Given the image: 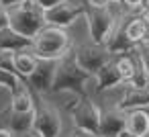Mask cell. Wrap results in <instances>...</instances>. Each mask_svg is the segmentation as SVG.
Segmentation results:
<instances>
[{"mask_svg": "<svg viewBox=\"0 0 149 137\" xmlns=\"http://www.w3.org/2000/svg\"><path fill=\"white\" fill-rule=\"evenodd\" d=\"M127 129L141 137L149 131V113L145 108H135V110H129L127 113Z\"/></svg>", "mask_w": 149, "mask_h": 137, "instance_id": "cell-17", "label": "cell"}, {"mask_svg": "<svg viewBox=\"0 0 149 137\" xmlns=\"http://www.w3.org/2000/svg\"><path fill=\"white\" fill-rule=\"evenodd\" d=\"M21 2H25V0H0V4H2L4 8H15V6H19Z\"/></svg>", "mask_w": 149, "mask_h": 137, "instance_id": "cell-25", "label": "cell"}, {"mask_svg": "<svg viewBox=\"0 0 149 137\" xmlns=\"http://www.w3.org/2000/svg\"><path fill=\"white\" fill-rule=\"evenodd\" d=\"M33 47V37H27L19 31H15L13 27H6L0 31V51H23V49H31Z\"/></svg>", "mask_w": 149, "mask_h": 137, "instance_id": "cell-14", "label": "cell"}, {"mask_svg": "<svg viewBox=\"0 0 149 137\" xmlns=\"http://www.w3.org/2000/svg\"><path fill=\"white\" fill-rule=\"evenodd\" d=\"M110 2H118V4H125V0H110Z\"/></svg>", "mask_w": 149, "mask_h": 137, "instance_id": "cell-32", "label": "cell"}, {"mask_svg": "<svg viewBox=\"0 0 149 137\" xmlns=\"http://www.w3.org/2000/svg\"><path fill=\"white\" fill-rule=\"evenodd\" d=\"M88 19V31H90V37L92 41L96 43H106L110 31L114 29V15L110 13V8H94L90 6L84 15Z\"/></svg>", "mask_w": 149, "mask_h": 137, "instance_id": "cell-7", "label": "cell"}, {"mask_svg": "<svg viewBox=\"0 0 149 137\" xmlns=\"http://www.w3.org/2000/svg\"><path fill=\"white\" fill-rule=\"evenodd\" d=\"M0 119L2 123L15 133V135H23L27 131L33 129V123H35V108L33 110H13L10 106L6 110L0 113Z\"/></svg>", "mask_w": 149, "mask_h": 137, "instance_id": "cell-10", "label": "cell"}, {"mask_svg": "<svg viewBox=\"0 0 149 137\" xmlns=\"http://www.w3.org/2000/svg\"><path fill=\"white\" fill-rule=\"evenodd\" d=\"M0 137H15V133L8 127H0Z\"/></svg>", "mask_w": 149, "mask_h": 137, "instance_id": "cell-27", "label": "cell"}, {"mask_svg": "<svg viewBox=\"0 0 149 137\" xmlns=\"http://www.w3.org/2000/svg\"><path fill=\"white\" fill-rule=\"evenodd\" d=\"M13 64H15V72L27 82V78L35 72V68L39 64V57L33 53V49H23V51L13 53Z\"/></svg>", "mask_w": 149, "mask_h": 137, "instance_id": "cell-16", "label": "cell"}, {"mask_svg": "<svg viewBox=\"0 0 149 137\" xmlns=\"http://www.w3.org/2000/svg\"><path fill=\"white\" fill-rule=\"evenodd\" d=\"M23 137H43L39 131H35V129H31V131H27V133H23Z\"/></svg>", "mask_w": 149, "mask_h": 137, "instance_id": "cell-28", "label": "cell"}, {"mask_svg": "<svg viewBox=\"0 0 149 137\" xmlns=\"http://www.w3.org/2000/svg\"><path fill=\"white\" fill-rule=\"evenodd\" d=\"M74 55H76V62H78L86 72H90V74H96L104 64H108V62L114 57V55L106 49L104 43H96V41L84 43V45L76 47V49H74Z\"/></svg>", "mask_w": 149, "mask_h": 137, "instance_id": "cell-5", "label": "cell"}, {"mask_svg": "<svg viewBox=\"0 0 149 137\" xmlns=\"http://www.w3.org/2000/svg\"><path fill=\"white\" fill-rule=\"evenodd\" d=\"M116 137H137V135H133V133H131L129 129H123V131H120V133H118Z\"/></svg>", "mask_w": 149, "mask_h": 137, "instance_id": "cell-29", "label": "cell"}, {"mask_svg": "<svg viewBox=\"0 0 149 137\" xmlns=\"http://www.w3.org/2000/svg\"><path fill=\"white\" fill-rule=\"evenodd\" d=\"M10 108L13 110H33L35 108V98L31 94V86H25V88L13 92Z\"/></svg>", "mask_w": 149, "mask_h": 137, "instance_id": "cell-18", "label": "cell"}, {"mask_svg": "<svg viewBox=\"0 0 149 137\" xmlns=\"http://www.w3.org/2000/svg\"><path fill=\"white\" fill-rule=\"evenodd\" d=\"M141 2H143V0H125V4H127L129 8H139Z\"/></svg>", "mask_w": 149, "mask_h": 137, "instance_id": "cell-26", "label": "cell"}, {"mask_svg": "<svg viewBox=\"0 0 149 137\" xmlns=\"http://www.w3.org/2000/svg\"><path fill=\"white\" fill-rule=\"evenodd\" d=\"M149 106V86H125V92L120 100L116 102V108L129 113L135 108H147Z\"/></svg>", "mask_w": 149, "mask_h": 137, "instance_id": "cell-12", "label": "cell"}, {"mask_svg": "<svg viewBox=\"0 0 149 137\" xmlns=\"http://www.w3.org/2000/svg\"><path fill=\"white\" fill-rule=\"evenodd\" d=\"M8 21H10V17H8V8H4L2 4H0V31L8 27Z\"/></svg>", "mask_w": 149, "mask_h": 137, "instance_id": "cell-21", "label": "cell"}, {"mask_svg": "<svg viewBox=\"0 0 149 137\" xmlns=\"http://www.w3.org/2000/svg\"><path fill=\"white\" fill-rule=\"evenodd\" d=\"M33 53L39 59H59L68 51H72V39L65 29L45 25L33 37Z\"/></svg>", "mask_w": 149, "mask_h": 137, "instance_id": "cell-2", "label": "cell"}, {"mask_svg": "<svg viewBox=\"0 0 149 137\" xmlns=\"http://www.w3.org/2000/svg\"><path fill=\"white\" fill-rule=\"evenodd\" d=\"M127 21H129V17H125V19H120V21H116L114 23V29L110 31V35H108V39H106V49L112 53V55H120V53H129V51H133L137 45L135 43H131V39L127 37Z\"/></svg>", "mask_w": 149, "mask_h": 137, "instance_id": "cell-11", "label": "cell"}, {"mask_svg": "<svg viewBox=\"0 0 149 137\" xmlns=\"http://www.w3.org/2000/svg\"><path fill=\"white\" fill-rule=\"evenodd\" d=\"M55 66H57V59H39L35 72L27 78V84L31 86L33 92L49 94L53 78H55Z\"/></svg>", "mask_w": 149, "mask_h": 137, "instance_id": "cell-9", "label": "cell"}, {"mask_svg": "<svg viewBox=\"0 0 149 137\" xmlns=\"http://www.w3.org/2000/svg\"><path fill=\"white\" fill-rule=\"evenodd\" d=\"M94 80H96V92H104V90H110L123 84V76L114 64V57L94 74Z\"/></svg>", "mask_w": 149, "mask_h": 137, "instance_id": "cell-15", "label": "cell"}, {"mask_svg": "<svg viewBox=\"0 0 149 137\" xmlns=\"http://www.w3.org/2000/svg\"><path fill=\"white\" fill-rule=\"evenodd\" d=\"M88 4L94 8H106L110 4V0H88Z\"/></svg>", "mask_w": 149, "mask_h": 137, "instance_id": "cell-24", "label": "cell"}, {"mask_svg": "<svg viewBox=\"0 0 149 137\" xmlns=\"http://www.w3.org/2000/svg\"><path fill=\"white\" fill-rule=\"evenodd\" d=\"M139 8H141V13H147V10H149V0H143Z\"/></svg>", "mask_w": 149, "mask_h": 137, "instance_id": "cell-30", "label": "cell"}, {"mask_svg": "<svg viewBox=\"0 0 149 137\" xmlns=\"http://www.w3.org/2000/svg\"><path fill=\"white\" fill-rule=\"evenodd\" d=\"M123 129H127V113L120 108H108L100 117V137H116Z\"/></svg>", "mask_w": 149, "mask_h": 137, "instance_id": "cell-13", "label": "cell"}, {"mask_svg": "<svg viewBox=\"0 0 149 137\" xmlns=\"http://www.w3.org/2000/svg\"><path fill=\"white\" fill-rule=\"evenodd\" d=\"M139 55H141V59H143V64H145V68H147V72H149V45L139 47Z\"/></svg>", "mask_w": 149, "mask_h": 137, "instance_id": "cell-23", "label": "cell"}, {"mask_svg": "<svg viewBox=\"0 0 149 137\" xmlns=\"http://www.w3.org/2000/svg\"><path fill=\"white\" fill-rule=\"evenodd\" d=\"M84 137H100V135H84Z\"/></svg>", "mask_w": 149, "mask_h": 137, "instance_id": "cell-33", "label": "cell"}, {"mask_svg": "<svg viewBox=\"0 0 149 137\" xmlns=\"http://www.w3.org/2000/svg\"><path fill=\"white\" fill-rule=\"evenodd\" d=\"M33 129L39 131L43 137H59V133H61V115H59V110L53 104L37 100Z\"/></svg>", "mask_w": 149, "mask_h": 137, "instance_id": "cell-6", "label": "cell"}, {"mask_svg": "<svg viewBox=\"0 0 149 137\" xmlns=\"http://www.w3.org/2000/svg\"><path fill=\"white\" fill-rule=\"evenodd\" d=\"M114 64H116V68L123 76V84H127L135 74V55H133V51L120 53L118 57H114Z\"/></svg>", "mask_w": 149, "mask_h": 137, "instance_id": "cell-19", "label": "cell"}, {"mask_svg": "<svg viewBox=\"0 0 149 137\" xmlns=\"http://www.w3.org/2000/svg\"><path fill=\"white\" fill-rule=\"evenodd\" d=\"M57 2H61V0H35V4H37L39 8H43V10H47V8H51V6H55Z\"/></svg>", "mask_w": 149, "mask_h": 137, "instance_id": "cell-22", "label": "cell"}, {"mask_svg": "<svg viewBox=\"0 0 149 137\" xmlns=\"http://www.w3.org/2000/svg\"><path fill=\"white\" fill-rule=\"evenodd\" d=\"M86 133H82V131H76V133H72V135H68V137H84Z\"/></svg>", "mask_w": 149, "mask_h": 137, "instance_id": "cell-31", "label": "cell"}, {"mask_svg": "<svg viewBox=\"0 0 149 137\" xmlns=\"http://www.w3.org/2000/svg\"><path fill=\"white\" fill-rule=\"evenodd\" d=\"M74 127L86 135H100V108L88 96H76L74 104L70 106Z\"/></svg>", "mask_w": 149, "mask_h": 137, "instance_id": "cell-4", "label": "cell"}, {"mask_svg": "<svg viewBox=\"0 0 149 137\" xmlns=\"http://www.w3.org/2000/svg\"><path fill=\"white\" fill-rule=\"evenodd\" d=\"M84 15H86L84 6L72 2V0H61V2H57L55 6H51V8L45 10V21H47V25L68 29V27H72Z\"/></svg>", "mask_w": 149, "mask_h": 137, "instance_id": "cell-8", "label": "cell"}, {"mask_svg": "<svg viewBox=\"0 0 149 137\" xmlns=\"http://www.w3.org/2000/svg\"><path fill=\"white\" fill-rule=\"evenodd\" d=\"M94 78V74L86 72L74 55V49L68 51L63 57L57 59L55 66V78L51 84V94L59 92H72L74 96H86V84Z\"/></svg>", "mask_w": 149, "mask_h": 137, "instance_id": "cell-1", "label": "cell"}, {"mask_svg": "<svg viewBox=\"0 0 149 137\" xmlns=\"http://www.w3.org/2000/svg\"><path fill=\"white\" fill-rule=\"evenodd\" d=\"M8 17H10L8 27H13L15 31H19L27 37H35L47 25L45 10L35 4V0H25L19 6L8 8Z\"/></svg>", "mask_w": 149, "mask_h": 137, "instance_id": "cell-3", "label": "cell"}, {"mask_svg": "<svg viewBox=\"0 0 149 137\" xmlns=\"http://www.w3.org/2000/svg\"><path fill=\"white\" fill-rule=\"evenodd\" d=\"M141 137H149V131H147V133H145V135H141Z\"/></svg>", "mask_w": 149, "mask_h": 137, "instance_id": "cell-34", "label": "cell"}, {"mask_svg": "<svg viewBox=\"0 0 149 137\" xmlns=\"http://www.w3.org/2000/svg\"><path fill=\"white\" fill-rule=\"evenodd\" d=\"M143 35H145V19H143V15L129 19V21H127V37L131 39V43L141 45Z\"/></svg>", "mask_w": 149, "mask_h": 137, "instance_id": "cell-20", "label": "cell"}]
</instances>
